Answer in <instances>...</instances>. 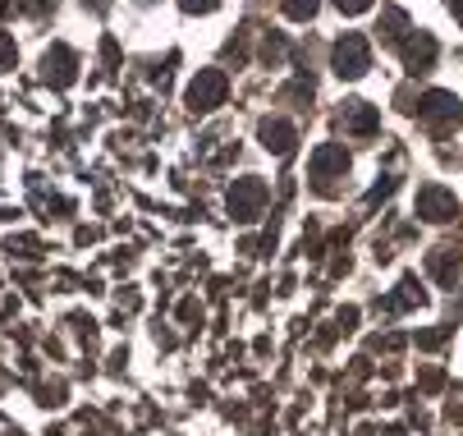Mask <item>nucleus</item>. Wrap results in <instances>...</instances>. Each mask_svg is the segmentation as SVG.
<instances>
[{
  "instance_id": "1",
  "label": "nucleus",
  "mask_w": 463,
  "mask_h": 436,
  "mask_svg": "<svg viewBox=\"0 0 463 436\" xmlns=\"http://www.w3.org/2000/svg\"><path fill=\"white\" fill-rule=\"evenodd\" d=\"M330 65H335L340 79H363V74L372 70V46H367V37L345 33V37L335 42V51H330Z\"/></svg>"
},
{
  "instance_id": "2",
  "label": "nucleus",
  "mask_w": 463,
  "mask_h": 436,
  "mask_svg": "<svg viewBox=\"0 0 463 436\" xmlns=\"http://www.w3.org/2000/svg\"><path fill=\"white\" fill-rule=\"evenodd\" d=\"M225 92H230V79H225L221 70H203V74L188 83L184 101H188L193 115H207V110H216V106L225 101Z\"/></svg>"
},
{
  "instance_id": "3",
  "label": "nucleus",
  "mask_w": 463,
  "mask_h": 436,
  "mask_svg": "<svg viewBox=\"0 0 463 436\" xmlns=\"http://www.w3.org/2000/svg\"><path fill=\"white\" fill-rule=\"evenodd\" d=\"M42 79H46L51 88H70V83L79 79V55L64 46V42H55V46L42 55Z\"/></svg>"
},
{
  "instance_id": "4",
  "label": "nucleus",
  "mask_w": 463,
  "mask_h": 436,
  "mask_svg": "<svg viewBox=\"0 0 463 436\" xmlns=\"http://www.w3.org/2000/svg\"><path fill=\"white\" fill-rule=\"evenodd\" d=\"M261 203H267V184L261 179H234V189H230V212L234 221H257L261 216Z\"/></svg>"
},
{
  "instance_id": "5",
  "label": "nucleus",
  "mask_w": 463,
  "mask_h": 436,
  "mask_svg": "<svg viewBox=\"0 0 463 436\" xmlns=\"http://www.w3.org/2000/svg\"><path fill=\"white\" fill-rule=\"evenodd\" d=\"M418 115H422V124L427 129H454L458 124V97L454 92H427L422 97V106H418Z\"/></svg>"
},
{
  "instance_id": "6",
  "label": "nucleus",
  "mask_w": 463,
  "mask_h": 436,
  "mask_svg": "<svg viewBox=\"0 0 463 436\" xmlns=\"http://www.w3.org/2000/svg\"><path fill=\"white\" fill-rule=\"evenodd\" d=\"M345 175H349V156H345V147L326 143V147L312 152V179L321 184V189H330V179H345Z\"/></svg>"
},
{
  "instance_id": "7",
  "label": "nucleus",
  "mask_w": 463,
  "mask_h": 436,
  "mask_svg": "<svg viewBox=\"0 0 463 436\" xmlns=\"http://www.w3.org/2000/svg\"><path fill=\"white\" fill-rule=\"evenodd\" d=\"M418 216H427V221H454L458 216V203H454V194L449 189H440V184H427V189H418Z\"/></svg>"
},
{
  "instance_id": "8",
  "label": "nucleus",
  "mask_w": 463,
  "mask_h": 436,
  "mask_svg": "<svg viewBox=\"0 0 463 436\" xmlns=\"http://www.w3.org/2000/svg\"><path fill=\"white\" fill-rule=\"evenodd\" d=\"M261 143H267V152H276L280 161H289L298 134H294V124H289V119H261Z\"/></svg>"
},
{
  "instance_id": "9",
  "label": "nucleus",
  "mask_w": 463,
  "mask_h": 436,
  "mask_svg": "<svg viewBox=\"0 0 463 436\" xmlns=\"http://www.w3.org/2000/svg\"><path fill=\"white\" fill-rule=\"evenodd\" d=\"M376 129H381L376 106H367V101H349V106H345V134H354V138H372Z\"/></svg>"
},
{
  "instance_id": "10",
  "label": "nucleus",
  "mask_w": 463,
  "mask_h": 436,
  "mask_svg": "<svg viewBox=\"0 0 463 436\" xmlns=\"http://www.w3.org/2000/svg\"><path fill=\"white\" fill-rule=\"evenodd\" d=\"M400 51H404V65H409L413 74L431 70V60H436V42H431V33H413Z\"/></svg>"
},
{
  "instance_id": "11",
  "label": "nucleus",
  "mask_w": 463,
  "mask_h": 436,
  "mask_svg": "<svg viewBox=\"0 0 463 436\" xmlns=\"http://www.w3.org/2000/svg\"><path fill=\"white\" fill-rule=\"evenodd\" d=\"M427 271H431L440 285H454V280H458V253H454V248H436V253L427 258Z\"/></svg>"
},
{
  "instance_id": "12",
  "label": "nucleus",
  "mask_w": 463,
  "mask_h": 436,
  "mask_svg": "<svg viewBox=\"0 0 463 436\" xmlns=\"http://www.w3.org/2000/svg\"><path fill=\"white\" fill-rule=\"evenodd\" d=\"M14 60H19V46H14V37H10V33H0V74H5V70H14Z\"/></svg>"
},
{
  "instance_id": "13",
  "label": "nucleus",
  "mask_w": 463,
  "mask_h": 436,
  "mask_svg": "<svg viewBox=\"0 0 463 436\" xmlns=\"http://www.w3.org/2000/svg\"><path fill=\"white\" fill-rule=\"evenodd\" d=\"M285 14L303 24V19H312V14H317V0H285Z\"/></svg>"
},
{
  "instance_id": "14",
  "label": "nucleus",
  "mask_w": 463,
  "mask_h": 436,
  "mask_svg": "<svg viewBox=\"0 0 463 436\" xmlns=\"http://www.w3.org/2000/svg\"><path fill=\"white\" fill-rule=\"evenodd\" d=\"M221 5V0H179V10H188V14H212Z\"/></svg>"
},
{
  "instance_id": "15",
  "label": "nucleus",
  "mask_w": 463,
  "mask_h": 436,
  "mask_svg": "<svg viewBox=\"0 0 463 436\" xmlns=\"http://www.w3.org/2000/svg\"><path fill=\"white\" fill-rule=\"evenodd\" d=\"M335 5H340L345 14H363V10H372V0H335Z\"/></svg>"
},
{
  "instance_id": "16",
  "label": "nucleus",
  "mask_w": 463,
  "mask_h": 436,
  "mask_svg": "<svg viewBox=\"0 0 463 436\" xmlns=\"http://www.w3.org/2000/svg\"><path fill=\"white\" fill-rule=\"evenodd\" d=\"M261 55H267V60H280V55H285V46H280V37H267V51H261Z\"/></svg>"
},
{
  "instance_id": "17",
  "label": "nucleus",
  "mask_w": 463,
  "mask_h": 436,
  "mask_svg": "<svg viewBox=\"0 0 463 436\" xmlns=\"http://www.w3.org/2000/svg\"><path fill=\"white\" fill-rule=\"evenodd\" d=\"M46 5H51V0H24V10H28V14H46Z\"/></svg>"
},
{
  "instance_id": "18",
  "label": "nucleus",
  "mask_w": 463,
  "mask_h": 436,
  "mask_svg": "<svg viewBox=\"0 0 463 436\" xmlns=\"http://www.w3.org/2000/svg\"><path fill=\"white\" fill-rule=\"evenodd\" d=\"M445 5H449V10H454V19L463 24V0H445Z\"/></svg>"
}]
</instances>
